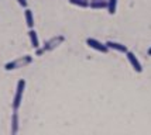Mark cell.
I'll use <instances>...</instances> for the list:
<instances>
[{
	"instance_id": "cell-1",
	"label": "cell",
	"mask_w": 151,
	"mask_h": 135,
	"mask_svg": "<svg viewBox=\"0 0 151 135\" xmlns=\"http://www.w3.org/2000/svg\"><path fill=\"white\" fill-rule=\"evenodd\" d=\"M24 90H26V80H24V79H20L19 82H17V86H16L13 103H12L13 111H17V110L20 109L21 101H23V96H24Z\"/></svg>"
},
{
	"instance_id": "cell-2",
	"label": "cell",
	"mask_w": 151,
	"mask_h": 135,
	"mask_svg": "<svg viewBox=\"0 0 151 135\" xmlns=\"http://www.w3.org/2000/svg\"><path fill=\"white\" fill-rule=\"evenodd\" d=\"M86 45H88L89 48L95 49V51L100 52V54H107V52H109L107 45L103 44V42H100V41L96 39V38H88L86 39Z\"/></svg>"
},
{
	"instance_id": "cell-3",
	"label": "cell",
	"mask_w": 151,
	"mask_h": 135,
	"mask_svg": "<svg viewBox=\"0 0 151 135\" xmlns=\"http://www.w3.org/2000/svg\"><path fill=\"white\" fill-rule=\"evenodd\" d=\"M126 56H127V61H129V64L132 65V68L134 71L137 72V73H141L143 72V66H141V62L138 61V58L136 56V54L132 51H127L126 52Z\"/></svg>"
},
{
	"instance_id": "cell-4",
	"label": "cell",
	"mask_w": 151,
	"mask_h": 135,
	"mask_svg": "<svg viewBox=\"0 0 151 135\" xmlns=\"http://www.w3.org/2000/svg\"><path fill=\"white\" fill-rule=\"evenodd\" d=\"M105 44L107 45L109 51H116V52H122V54H126V52L129 51L126 45L120 44V42H116V41H107Z\"/></svg>"
},
{
	"instance_id": "cell-5",
	"label": "cell",
	"mask_w": 151,
	"mask_h": 135,
	"mask_svg": "<svg viewBox=\"0 0 151 135\" xmlns=\"http://www.w3.org/2000/svg\"><path fill=\"white\" fill-rule=\"evenodd\" d=\"M28 62H31V58L30 56H24V58H21L19 61H13V62H9V64L4 65V69L6 71H12V69H16L17 66H20V65H24V64H28Z\"/></svg>"
},
{
	"instance_id": "cell-6",
	"label": "cell",
	"mask_w": 151,
	"mask_h": 135,
	"mask_svg": "<svg viewBox=\"0 0 151 135\" xmlns=\"http://www.w3.org/2000/svg\"><path fill=\"white\" fill-rule=\"evenodd\" d=\"M28 38H30V42H31V46L34 49H38L40 48V39H38V34L34 28H28Z\"/></svg>"
},
{
	"instance_id": "cell-7",
	"label": "cell",
	"mask_w": 151,
	"mask_h": 135,
	"mask_svg": "<svg viewBox=\"0 0 151 135\" xmlns=\"http://www.w3.org/2000/svg\"><path fill=\"white\" fill-rule=\"evenodd\" d=\"M24 20H26V26L28 28H34V14L28 7L24 9Z\"/></svg>"
},
{
	"instance_id": "cell-8",
	"label": "cell",
	"mask_w": 151,
	"mask_h": 135,
	"mask_svg": "<svg viewBox=\"0 0 151 135\" xmlns=\"http://www.w3.org/2000/svg\"><path fill=\"white\" fill-rule=\"evenodd\" d=\"M107 7V0H92L89 1V9L92 10H102Z\"/></svg>"
},
{
	"instance_id": "cell-9",
	"label": "cell",
	"mask_w": 151,
	"mask_h": 135,
	"mask_svg": "<svg viewBox=\"0 0 151 135\" xmlns=\"http://www.w3.org/2000/svg\"><path fill=\"white\" fill-rule=\"evenodd\" d=\"M17 131H19V113L13 111V114H12V134H17Z\"/></svg>"
},
{
	"instance_id": "cell-10",
	"label": "cell",
	"mask_w": 151,
	"mask_h": 135,
	"mask_svg": "<svg viewBox=\"0 0 151 135\" xmlns=\"http://www.w3.org/2000/svg\"><path fill=\"white\" fill-rule=\"evenodd\" d=\"M68 1L81 9H89V0H68Z\"/></svg>"
},
{
	"instance_id": "cell-11",
	"label": "cell",
	"mask_w": 151,
	"mask_h": 135,
	"mask_svg": "<svg viewBox=\"0 0 151 135\" xmlns=\"http://www.w3.org/2000/svg\"><path fill=\"white\" fill-rule=\"evenodd\" d=\"M106 10L110 14H116V10H117V0H107Z\"/></svg>"
},
{
	"instance_id": "cell-12",
	"label": "cell",
	"mask_w": 151,
	"mask_h": 135,
	"mask_svg": "<svg viewBox=\"0 0 151 135\" xmlns=\"http://www.w3.org/2000/svg\"><path fill=\"white\" fill-rule=\"evenodd\" d=\"M17 3H19L21 7H24V9L28 6V1H27V0H17Z\"/></svg>"
},
{
	"instance_id": "cell-13",
	"label": "cell",
	"mask_w": 151,
	"mask_h": 135,
	"mask_svg": "<svg viewBox=\"0 0 151 135\" xmlns=\"http://www.w3.org/2000/svg\"><path fill=\"white\" fill-rule=\"evenodd\" d=\"M147 54H148V55H150V56H151V46H150V48H148V51H147Z\"/></svg>"
},
{
	"instance_id": "cell-14",
	"label": "cell",
	"mask_w": 151,
	"mask_h": 135,
	"mask_svg": "<svg viewBox=\"0 0 151 135\" xmlns=\"http://www.w3.org/2000/svg\"><path fill=\"white\" fill-rule=\"evenodd\" d=\"M89 1H92V0H89Z\"/></svg>"
}]
</instances>
